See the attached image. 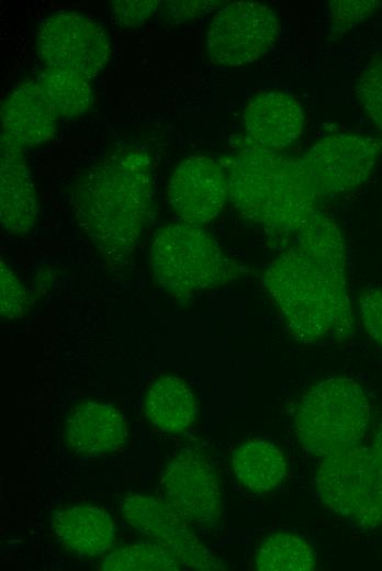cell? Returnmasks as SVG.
Listing matches in <instances>:
<instances>
[{
	"mask_svg": "<svg viewBox=\"0 0 382 571\" xmlns=\"http://www.w3.org/2000/svg\"><path fill=\"white\" fill-rule=\"evenodd\" d=\"M145 411L148 419L162 432L180 434L192 425L196 404L191 389L182 379L165 376L149 388Z\"/></svg>",
	"mask_w": 382,
	"mask_h": 571,
	"instance_id": "d6986e66",
	"label": "cell"
},
{
	"mask_svg": "<svg viewBox=\"0 0 382 571\" xmlns=\"http://www.w3.org/2000/svg\"><path fill=\"white\" fill-rule=\"evenodd\" d=\"M254 566L259 571H310L315 568V552L304 538L278 531L260 544Z\"/></svg>",
	"mask_w": 382,
	"mask_h": 571,
	"instance_id": "44dd1931",
	"label": "cell"
},
{
	"mask_svg": "<svg viewBox=\"0 0 382 571\" xmlns=\"http://www.w3.org/2000/svg\"><path fill=\"white\" fill-rule=\"evenodd\" d=\"M59 119L35 80L15 87L1 107V134L24 148L54 138Z\"/></svg>",
	"mask_w": 382,
	"mask_h": 571,
	"instance_id": "9a60e30c",
	"label": "cell"
},
{
	"mask_svg": "<svg viewBox=\"0 0 382 571\" xmlns=\"http://www.w3.org/2000/svg\"><path fill=\"white\" fill-rule=\"evenodd\" d=\"M104 571H177L181 566L155 542H136L113 550L101 562Z\"/></svg>",
	"mask_w": 382,
	"mask_h": 571,
	"instance_id": "7402d4cb",
	"label": "cell"
},
{
	"mask_svg": "<svg viewBox=\"0 0 382 571\" xmlns=\"http://www.w3.org/2000/svg\"><path fill=\"white\" fill-rule=\"evenodd\" d=\"M379 1H332L329 4L330 30L342 33L369 19L379 8Z\"/></svg>",
	"mask_w": 382,
	"mask_h": 571,
	"instance_id": "cb8c5ba5",
	"label": "cell"
},
{
	"mask_svg": "<svg viewBox=\"0 0 382 571\" xmlns=\"http://www.w3.org/2000/svg\"><path fill=\"white\" fill-rule=\"evenodd\" d=\"M232 468L238 482L257 494L273 491L286 474L283 452L263 439H250L239 445L233 452Z\"/></svg>",
	"mask_w": 382,
	"mask_h": 571,
	"instance_id": "ac0fdd59",
	"label": "cell"
},
{
	"mask_svg": "<svg viewBox=\"0 0 382 571\" xmlns=\"http://www.w3.org/2000/svg\"><path fill=\"white\" fill-rule=\"evenodd\" d=\"M0 312L7 320L20 318L27 311V293L11 269L0 262Z\"/></svg>",
	"mask_w": 382,
	"mask_h": 571,
	"instance_id": "d4e9b609",
	"label": "cell"
},
{
	"mask_svg": "<svg viewBox=\"0 0 382 571\" xmlns=\"http://www.w3.org/2000/svg\"><path fill=\"white\" fill-rule=\"evenodd\" d=\"M35 81L58 117L72 119L85 114L92 103L90 80L74 71L44 68Z\"/></svg>",
	"mask_w": 382,
	"mask_h": 571,
	"instance_id": "ffe728a7",
	"label": "cell"
},
{
	"mask_svg": "<svg viewBox=\"0 0 382 571\" xmlns=\"http://www.w3.org/2000/svg\"><path fill=\"white\" fill-rule=\"evenodd\" d=\"M221 164L235 209L268 232L297 233L316 213L322 194L301 158L252 145Z\"/></svg>",
	"mask_w": 382,
	"mask_h": 571,
	"instance_id": "3957f363",
	"label": "cell"
},
{
	"mask_svg": "<svg viewBox=\"0 0 382 571\" xmlns=\"http://www.w3.org/2000/svg\"><path fill=\"white\" fill-rule=\"evenodd\" d=\"M381 152L373 138L351 133L326 136L301 158L321 194H337L361 186Z\"/></svg>",
	"mask_w": 382,
	"mask_h": 571,
	"instance_id": "8fae6325",
	"label": "cell"
},
{
	"mask_svg": "<svg viewBox=\"0 0 382 571\" xmlns=\"http://www.w3.org/2000/svg\"><path fill=\"white\" fill-rule=\"evenodd\" d=\"M124 520L164 548L181 568L224 570L184 518L167 503L145 494H128L121 502Z\"/></svg>",
	"mask_w": 382,
	"mask_h": 571,
	"instance_id": "9c48e42d",
	"label": "cell"
},
{
	"mask_svg": "<svg viewBox=\"0 0 382 571\" xmlns=\"http://www.w3.org/2000/svg\"><path fill=\"white\" fill-rule=\"evenodd\" d=\"M50 524L58 542L79 556L97 557L104 553L115 537L112 517L96 506H68L55 511Z\"/></svg>",
	"mask_w": 382,
	"mask_h": 571,
	"instance_id": "e0dca14e",
	"label": "cell"
},
{
	"mask_svg": "<svg viewBox=\"0 0 382 571\" xmlns=\"http://www.w3.org/2000/svg\"><path fill=\"white\" fill-rule=\"evenodd\" d=\"M214 3L213 1H168L162 7V13L168 20L181 21L211 11Z\"/></svg>",
	"mask_w": 382,
	"mask_h": 571,
	"instance_id": "83f0119b",
	"label": "cell"
},
{
	"mask_svg": "<svg viewBox=\"0 0 382 571\" xmlns=\"http://www.w3.org/2000/svg\"><path fill=\"white\" fill-rule=\"evenodd\" d=\"M156 282L180 300L233 282L240 267L198 225L173 223L159 227L151 245Z\"/></svg>",
	"mask_w": 382,
	"mask_h": 571,
	"instance_id": "5b68a950",
	"label": "cell"
},
{
	"mask_svg": "<svg viewBox=\"0 0 382 571\" xmlns=\"http://www.w3.org/2000/svg\"><path fill=\"white\" fill-rule=\"evenodd\" d=\"M358 304L359 316L364 329L382 347V289L363 292Z\"/></svg>",
	"mask_w": 382,
	"mask_h": 571,
	"instance_id": "484cf974",
	"label": "cell"
},
{
	"mask_svg": "<svg viewBox=\"0 0 382 571\" xmlns=\"http://www.w3.org/2000/svg\"><path fill=\"white\" fill-rule=\"evenodd\" d=\"M371 418L369 399L350 378L333 377L311 387L295 413V437L304 451L325 458L361 444Z\"/></svg>",
	"mask_w": 382,
	"mask_h": 571,
	"instance_id": "277c9868",
	"label": "cell"
},
{
	"mask_svg": "<svg viewBox=\"0 0 382 571\" xmlns=\"http://www.w3.org/2000/svg\"><path fill=\"white\" fill-rule=\"evenodd\" d=\"M25 148L1 134L0 217L11 234L30 232L37 220L36 191L24 155Z\"/></svg>",
	"mask_w": 382,
	"mask_h": 571,
	"instance_id": "4fadbf2b",
	"label": "cell"
},
{
	"mask_svg": "<svg viewBox=\"0 0 382 571\" xmlns=\"http://www.w3.org/2000/svg\"><path fill=\"white\" fill-rule=\"evenodd\" d=\"M262 283L299 342H341L352 335L346 244L330 216L314 213L295 243L268 265Z\"/></svg>",
	"mask_w": 382,
	"mask_h": 571,
	"instance_id": "6da1fadb",
	"label": "cell"
},
{
	"mask_svg": "<svg viewBox=\"0 0 382 571\" xmlns=\"http://www.w3.org/2000/svg\"><path fill=\"white\" fill-rule=\"evenodd\" d=\"M148 154L131 148L93 165L71 192L75 217L106 259L119 262L134 250L151 206Z\"/></svg>",
	"mask_w": 382,
	"mask_h": 571,
	"instance_id": "7a4b0ae2",
	"label": "cell"
},
{
	"mask_svg": "<svg viewBox=\"0 0 382 571\" xmlns=\"http://www.w3.org/2000/svg\"><path fill=\"white\" fill-rule=\"evenodd\" d=\"M36 49L46 67L74 71L91 80L106 66L110 41L93 19L78 12H57L42 21Z\"/></svg>",
	"mask_w": 382,
	"mask_h": 571,
	"instance_id": "ba28073f",
	"label": "cell"
},
{
	"mask_svg": "<svg viewBox=\"0 0 382 571\" xmlns=\"http://www.w3.org/2000/svg\"><path fill=\"white\" fill-rule=\"evenodd\" d=\"M301 104L281 91H263L251 98L244 111L247 136L261 148L278 150L292 145L302 134Z\"/></svg>",
	"mask_w": 382,
	"mask_h": 571,
	"instance_id": "5bb4252c",
	"label": "cell"
},
{
	"mask_svg": "<svg viewBox=\"0 0 382 571\" xmlns=\"http://www.w3.org/2000/svg\"><path fill=\"white\" fill-rule=\"evenodd\" d=\"M355 94L370 122L382 135V57H372L363 67L355 85Z\"/></svg>",
	"mask_w": 382,
	"mask_h": 571,
	"instance_id": "603a6c76",
	"label": "cell"
},
{
	"mask_svg": "<svg viewBox=\"0 0 382 571\" xmlns=\"http://www.w3.org/2000/svg\"><path fill=\"white\" fill-rule=\"evenodd\" d=\"M125 438L123 415L111 404L86 402L77 405L67 418V445L78 455L97 457L114 452Z\"/></svg>",
	"mask_w": 382,
	"mask_h": 571,
	"instance_id": "2e32d148",
	"label": "cell"
},
{
	"mask_svg": "<svg viewBox=\"0 0 382 571\" xmlns=\"http://www.w3.org/2000/svg\"><path fill=\"white\" fill-rule=\"evenodd\" d=\"M161 484L166 503L188 523L211 528L220 522V483L204 454L192 448L181 450L168 463Z\"/></svg>",
	"mask_w": 382,
	"mask_h": 571,
	"instance_id": "30bf717a",
	"label": "cell"
},
{
	"mask_svg": "<svg viewBox=\"0 0 382 571\" xmlns=\"http://www.w3.org/2000/svg\"><path fill=\"white\" fill-rule=\"evenodd\" d=\"M157 0H116L112 2V13L116 23L123 26H138L160 5Z\"/></svg>",
	"mask_w": 382,
	"mask_h": 571,
	"instance_id": "4316f807",
	"label": "cell"
},
{
	"mask_svg": "<svg viewBox=\"0 0 382 571\" xmlns=\"http://www.w3.org/2000/svg\"><path fill=\"white\" fill-rule=\"evenodd\" d=\"M370 447L374 458L377 495L382 519V425L374 432Z\"/></svg>",
	"mask_w": 382,
	"mask_h": 571,
	"instance_id": "f1b7e54d",
	"label": "cell"
},
{
	"mask_svg": "<svg viewBox=\"0 0 382 571\" xmlns=\"http://www.w3.org/2000/svg\"><path fill=\"white\" fill-rule=\"evenodd\" d=\"M228 198L227 175L221 163L206 156H190L172 172L168 202L184 223L201 225L214 220Z\"/></svg>",
	"mask_w": 382,
	"mask_h": 571,
	"instance_id": "7c38bea8",
	"label": "cell"
},
{
	"mask_svg": "<svg viewBox=\"0 0 382 571\" xmlns=\"http://www.w3.org/2000/svg\"><path fill=\"white\" fill-rule=\"evenodd\" d=\"M314 491L319 503L340 518L368 529L382 526L370 446L358 444L323 458Z\"/></svg>",
	"mask_w": 382,
	"mask_h": 571,
	"instance_id": "8992f818",
	"label": "cell"
},
{
	"mask_svg": "<svg viewBox=\"0 0 382 571\" xmlns=\"http://www.w3.org/2000/svg\"><path fill=\"white\" fill-rule=\"evenodd\" d=\"M280 32L277 14L251 1L231 2L213 16L206 33V51L217 65L237 67L263 56Z\"/></svg>",
	"mask_w": 382,
	"mask_h": 571,
	"instance_id": "52a82bcc",
	"label": "cell"
}]
</instances>
